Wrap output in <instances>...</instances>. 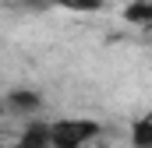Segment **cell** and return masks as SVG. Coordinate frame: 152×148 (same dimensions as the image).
<instances>
[{"label":"cell","mask_w":152,"mask_h":148,"mask_svg":"<svg viewBox=\"0 0 152 148\" xmlns=\"http://www.w3.org/2000/svg\"><path fill=\"white\" fill-rule=\"evenodd\" d=\"M103 134V123L92 116H60L50 123V148H85Z\"/></svg>","instance_id":"obj_1"},{"label":"cell","mask_w":152,"mask_h":148,"mask_svg":"<svg viewBox=\"0 0 152 148\" xmlns=\"http://www.w3.org/2000/svg\"><path fill=\"white\" fill-rule=\"evenodd\" d=\"M4 110H11V113H36V110H42V95H39L36 88H14L4 99Z\"/></svg>","instance_id":"obj_2"},{"label":"cell","mask_w":152,"mask_h":148,"mask_svg":"<svg viewBox=\"0 0 152 148\" xmlns=\"http://www.w3.org/2000/svg\"><path fill=\"white\" fill-rule=\"evenodd\" d=\"M11 148H50V123H39V120H28L18 134V141Z\"/></svg>","instance_id":"obj_3"},{"label":"cell","mask_w":152,"mask_h":148,"mask_svg":"<svg viewBox=\"0 0 152 148\" xmlns=\"http://www.w3.org/2000/svg\"><path fill=\"white\" fill-rule=\"evenodd\" d=\"M131 148H152V110L131 123Z\"/></svg>","instance_id":"obj_4"},{"label":"cell","mask_w":152,"mask_h":148,"mask_svg":"<svg viewBox=\"0 0 152 148\" xmlns=\"http://www.w3.org/2000/svg\"><path fill=\"white\" fill-rule=\"evenodd\" d=\"M124 21L127 25H152V0H131L124 7Z\"/></svg>","instance_id":"obj_5"},{"label":"cell","mask_w":152,"mask_h":148,"mask_svg":"<svg viewBox=\"0 0 152 148\" xmlns=\"http://www.w3.org/2000/svg\"><path fill=\"white\" fill-rule=\"evenodd\" d=\"M57 7H67V11H78V14H92L103 7V0H53Z\"/></svg>","instance_id":"obj_6"}]
</instances>
